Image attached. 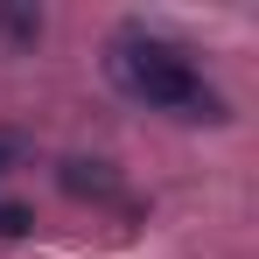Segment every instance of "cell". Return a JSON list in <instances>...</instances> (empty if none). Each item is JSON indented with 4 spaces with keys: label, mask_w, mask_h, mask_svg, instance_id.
<instances>
[{
    "label": "cell",
    "mask_w": 259,
    "mask_h": 259,
    "mask_svg": "<svg viewBox=\"0 0 259 259\" xmlns=\"http://www.w3.org/2000/svg\"><path fill=\"white\" fill-rule=\"evenodd\" d=\"M112 77H119L133 98L161 105V112L224 119V105H217V91L196 77V63H189L175 42H161V35H119V42H112Z\"/></svg>",
    "instance_id": "6da1fadb"
},
{
    "label": "cell",
    "mask_w": 259,
    "mask_h": 259,
    "mask_svg": "<svg viewBox=\"0 0 259 259\" xmlns=\"http://www.w3.org/2000/svg\"><path fill=\"white\" fill-rule=\"evenodd\" d=\"M63 189H70V196H98V203L119 196V182H112L105 161H63Z\"/></svg>",
    "instance_id": "7a4b0ae2"
},
{
    "label": "cell",
    "mask_w": 259,
    "mask_h": 259,
    "mask_svg": "<svg viewBox=\"0 0 259 259\" xmlns=\"http://www.w3.org/2000/svg\"><path fill=\"white\" fill-rule=\"evenodd\" d=\"M0 35H7V42H35V35H42V14H35V7H0Z\"/></svg>",
    "instance_id": "3957f363"
},
{
    "label": "cell",
    "mask_w": 259,
    "mask_h": 259,
    "mask_svg": "<svg viewBox=\"0 0 259 259\" xmlns=\"http://www.w3.org/2000/svg\"><path fill=\"white\" fill-rule=\"evenodd\" d=\"M28 224H35V210H28V203H0V238H21Z\"/></svg>",
    "instance_id": "277c9868"
},
{
    "label": "cell",
    "mask_w": 259,
    "mask_h": 259,
    "mask_svg": "<svg viewBox=\"0 0 259 259\" xmlns=\"http://www.w3.org/2000/svg\"><path fill=\"white\" fill-rule=\"evenodd\" d=\"M14 161H21V140H14V133H0V175L14 168Z\"/></svg>",
    "instance_id": "5b68a950"
}]
</instances>
